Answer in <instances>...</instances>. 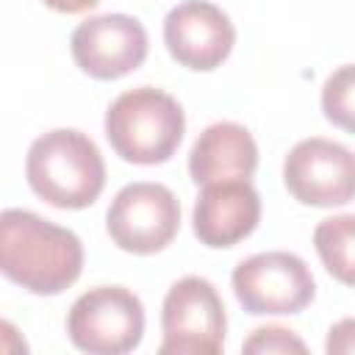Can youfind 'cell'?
I'll list each match as a JSON object with an SVG mask.
<instances>
[{"label":"cell","mask_w":355,"mask_h":355,"mask_svg":"<svg viewBox=\"0 0 355 355\" xmlns=\"http://www.w3.org/2000/svg\"><path fill=\"white\" fill-rule=\"evenodd\" d=\"M0 269L25 291L53 297L80 277L83 244L72 230L33 211L6 208L0 216Z\"/></svg>","instance_id":"6da1fadb"},{"label":"cell","mask_w":355,"mask_h":355,"mask_svg":"<svg viewBox=\"0 0 355 355\" xmlns=\"http://www.w3.org/2000/svg\"><path fill=\"white\" fill-rule=\"evenodd\" d=\"M25 178L36 197L55 208H89L105 186V164L97 144L72 128L42 133L25 158Z\"/></svg>","instance_id":"7a4b0ae2"},{"label":"cell","mask_w":355,"mask_h":355,"mask_svg":"<svg viewBox=\"0 0 355 355\" xmlns=\"http://www.w3.org/2000/svg\"><path fill=\"white\" fill-rule=\"evenodd\" d=\"M183 130L186 116L180 103L155 86L122 92L105 111V136L128 164L153 166L169 161Z\"/></svg>","instance_id":"3957f363"},{"label":"cell","mask_w":355,"mask_h":355,"mask_svg":"<svg viewBox=\"0 0 355 355\" xmlns=\"http://www.w3.org/2000/svg\"><path fill=\"white\" fill-rule=\"evenodd\" d=\"M67 336L89 355H125L144 336L141 300L122 286L89 288L67 313Z\"/></svg>","instance_id":"277c9868"},{"label":"cell","mask_w":355,"mask_h":355,"mask_svg":"<svg viewBox=\"0 0 355 355\" xmlns=\"http://www.w3.org/2000/svg\"><path fill=\"white\" fill-rule=\"evenodd\" d=\"M225 305L214 283L189 275L172 283L161 308V355H216L225 347Z\"/></svg>","instance_id":"5b68a950"},{"label":"cell","mask_w":355,"mask_h":355,"mask_svg":"<svg viewBox=\"0 0 355 355\" xmlns=\"http://www.w3.org/2000/svg\"><path fill=\"white\" fill-rule=\"evenodd\" d=\"M105 227L119 250L133 255H153L178 236L180 202L164 183H128L111 200Z\"/></svg>","instance_id":"8992f818"},{"label":"cell","mask_w":355,"mask_h":355,"mask_svg":"<svg viewBox=\"0 0 355 355\" xmlns=\"http://www.w3.org/2000/svg\"><path fill=\"white\" fill-rule=\"evenodd\" d=\"M233 294L247 313H300L316 297V283L305 261L294 252H258L233 269Z\"/></svg>","instance_id":"52a82bcc"},{"label":"cell","mask_w":355,"mask_h":355,"mask_svg":"<svg viewBox=\"0 0 355 355\" xmlns=\"http://www.w3.org/2000/svg\"><path fill=\"white\" fill-rule=\"evenodd\" d=\"M283 183L302 205H344L355 200V153L333 139H302L283 161Z\"/></svg>","instance_id":"ba28073f"},{"label":"cell","mask_w":355,"mask_h":355,"mask_svg":"<svg viewBox=\"0 0 355 355\" xmlns=\"http://www.w3.org/2000/svg\"><path fill=\"white\" fill-rule=\"evenodd\" d=\"M69 47L75 64L86 75L97 80H116L144 64L150 42L144 25L136 17L100 14L83 19L72 31Z\"/></svg>","instance_id":"9c48e42d"},{"label":"cell","mask_w":355,"mask_h":355,"mask_svg":"<svg viewBox=\"0 0 355 355\" xmlns=\"http://www.w3.org/2000/svg\"><path fill=\"white\" fill-rule=\"evenodd\" d=\"M236 28L230 17L208 0H183L164 19V44L169 55L189 69L211 72L233 50Z\"/></svg>","instance_id":"30bf717a"},{"label":"cell","mask_w":355,"mask_h":355,"mask_svg":"<svg viewBox=\"0 0 355 355\" xmlns=\"http://www.w3.org/2000/svg\"><path fill=\"white\" fill-rule=\"evenodd\" d=\"M194 236L200 244L222 250L247 239L261 222V197L250 180H219L202 186L194 211Z\"/></svg>","instance_id":"8fae6325"},{"label":"cell","mask_w":355,"mask_h":355,"mask_svg":"<svg viewBox=\"0 0 355 355\" xmlns=\"http://www.w3.org/2000/svg\"><path fill=\"white\" fill-rule=\"evenodd\" d=\"M258 166V144L239 122L208 125L189 153V175L197 186L219 180H250Z\"/></svg>","instance_id":"7c38bea8"},{"label":"cell","mask_w":355,"mask_h":355,"mask_svg":"<svg viewBox=\"0 0 355 355\" xmlns=\"http://www.w3.org/2000/svg\"><path fill=\"white\" fill-rule=\"evenodd\" d=\"M313 247L324 269L338 283L355 288V214L322 219L313 230Z\"/></svg>","instance_id":"4fadbf2b"},{"label":"cell","mask_w":355,"mask_h":355,"mask_svg":"<svg viewBox=\"0 0 355 355\" xmlns=\"http://www.w3.org/2000/svg\"><path fill=\"white\" fill-rule=\"evenodd\" d=\"M322 111L327 122L355 133V64L338 67L322 86Z\"/></svg>","instance_id":"5bb4252c"},{"label":"cell","mask_w":355,"mask_h":355,"mask_svg":"<svg viewBox=\"0 0 355 355\" xmlns=\"http://www.w3.org/2000/svg\"><path fill=\"white\" fill-rule=\"evenodd\" d=\"M305 341L297 338L291 330L286 327H258L247 341H244V352H263V355H272V352H305Z\"/></svg>","instance_id":"9a60e30c"},{"label":"cell","mask_w":355,"mask_h":355,"mask_svg":"<svg viewBox=\"0 0 355 355\" xmlns=\"http://www.w3.org/2000/svg\"><path fill=\"white\" fill-rule=\"evenodd\" d=\"M324 349L330 355H349L355 352V319H341L330 327Z\"/></svg>","instance_id":"2e32d148"},{"label":"cell","mask_w":355,"mask_h":355,"mask_svg":"<svg viewBox=\"0 0 355 355\" xmlns=\"http://www.w3.org/2000/svg\"><path fill=\"white\" fill-rule=\"evenodd\" d=\"M100 0H44V6H50L53 11H61V14H80V11H89L94 8Z\"/></svg>","instance_id":"e0dca14e"}]
</instances>
